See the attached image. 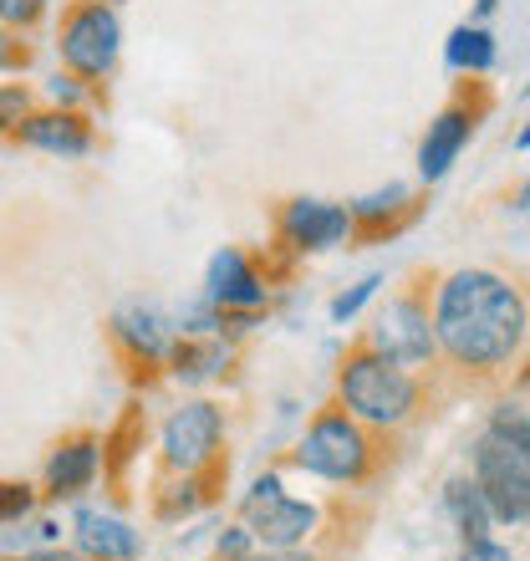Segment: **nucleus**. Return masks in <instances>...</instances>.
Returning a JSON list of instances; mask_svg holds the SVG:
<instances>
[{"instance_id": "f257e3e1", "label": "nucleus", "mask_w": 530, "mask_h": 561, "mask_svg": "<svg viewBox=\"0 0 530 561\" xmlns=\"http://www.w3.org/2000/svg\"><path fill=\"white\" fill-rule=\"evenodd\" d=\"M434 337L464 373H500L526 347L530 307L510 276L489 266H459L434 286Z\"/></svg>"}, {"instance_id": "f03ea898", "label": "nucleus", "mask_w": 530, "mask_h": 561, "mask_svg": "<svg viewBox=\"0 0 530 561\" xmlns=\"http://www.w3.org/2000/svg\"><path fill=\"white\" fill-rule=\"evenodd\" d=\"M337 409H347L372 434H398L424 409V383H418V373L398 368L372 347H357L337 368Z\"/></svg>"}, {"instance_id": "7ed1b4c3", "label": "nucleus", "mask_w": 530, "mask_h": 561, "mask_svg": "<svg viewBox=\"0 0 530 561\" xmlns=\"http://www.w3.org/2000/svg\"><path fill=\"white\" fill-rule=\"evenodd\" d=\"M291 470L326 480V485H368L378 470V439L372 428H362L347 409H322L311 414L307 428L291 444Z\"/></svg>"}, {"instance_id": "20e7f679", "label": "nucleus", "mask_w": 530, "mask_h": 561, "mask_svg": "<svg viewBox=\"0 0 530 561\" xmlns=\"http://www.w3.org/2000/svg\"><path fill=\"white\" fill-rule=\"evenodd\" d=\"M159 465L163 474H215L230 444V414L209 393H184L159 419Z\"/></svg>"}, {"instance_id": "39448f33", "label": "nucleus", "mask_w": 530, "mask_h": 561, "mask_svg": "<svg viewBox=\"0 0 530 561\" xmlns=\"http://www.w3.org/2000/svg\"><path fill=\"white\" fill-rule=\"evenodd\" d=\"M57 67L103 88L123 61V15L107 0H72L57 21Z\"/></svg>"}, {"instance_id": "423d86ee", "label": "nucleus", "mask_w": 530, "mask_h": 561, "mask_svg": "<svg viewBox=\"0 0 530 561\" xmlns=\"http://www.w3.org/2000/svg\"><path fill=\"white\" fill-rule=\"evenodd\" d=\"M235 520L251 526L261 547H311V536L322 531V505L301 501L286 490V470H261L251 474V485L240 490Z\"/></svg>"}, {"instance_id": "0eeeda50", "label": "nucleus", "mask_w": 530, "mask_h": 561, "mask_svg": "<svg viewBox=\"0 0 530 561\" xmlns=\"http://www.w3.org/2000/svg\"><path fill=\"white\" fill-rule=\"evenodd\" d=\"M470 474L485 490L495 526H530V449L500 434H480L470 449Z\"/></svg>"}, {"instance_id": "6e6552de", "label": "nucleus", "mask_w": 530, "mask_h": 561, "mask_svg": "<svg viewBox=\"0 0 530 561\" xmlns=\"http://www.w3.org/2000/svg\"><path fill=\"white\" fill-rule=\"evenodd\" d=\"M378 357L398 363V368H434V357H439V337H434V317H428V301L424 296H388L378 317L368 327V342Z\"/></svg>"}, {"instance_id": "1a4fd4ad", "label": "nucleus", "mask_w": 530, "mask_h": 561, "mask_svg": "<svg viewBox=\"0 0 530 561\" xmlns=\"http://www.w3.org/2000/svg\"><path fill=\"white\" fill-rule=\"evenodd\" d=\"M357 225L347 205L322 199V194H296L276 215V240L286 255H332L342 245H353Z\"/></svg>"}, {"instance_id": "9d476101", "label": "nucleus", "mask_w": 530, "mask_h": 561, "mask_svg": "<svg viewBox=\"0 0 530 561\" xmlns=\"http://www.w3.org/2000/svg\"><path fill=\"white\" fill-rule=\"evenodd\" d=\"M67 547L88 561H143L148 536L118 505H103L88 495V501L67 505Z\"/></svg>"}, {"instance_id": "9b49d317", "label": "nucleus", "mask_w": 530, "mask_h": 561, "mask_svg": "<svg viewBox=\"0 0 530 561\" xmlns=\"http://www.w3.org/2000/svg\"><path fill=\"white\" fill-rule=\"evenodd\" d=\"M107 337H113V347L128 357L132 368H143V373L163 368L169 347L178 342L174 311L163 307L159 296H123L118 307H113V317H107Z\"/></svg>"}, {"instance_id": "f8f14e48", "label": "nucleus", "mask_w": 530, "mask_h": 561, "mask_svg": "<svg viewBox=\"0 0 530 561\" xmlns=\"http://www.w3.org/2000/svg\"><path fill=\"white\" fill-rule=\"evenodd\" d=\"M107 474V439L97 434H72V439H61L42 465V501L51 505H77L88 501L97 480Z\"/></svg>"}, {"instance_id": "ddd939ff", "label": "nucleus", "mask_w": 530, "mask_h": 561, "mask_svg": "<svg viewBox=\"0 0 530 561\" xmlns=\"http://www.w3.org/2000/svg\"><path fill=\"white\" fill-rule=\"evenodd\" d=\"M199 291L220 311H270V280H265L261 261L251 251H240V245H220L209 255Z\"/></svg>"}, {"instance_id": "4468645a", "label": "nucleus", "mask_w": 530, "mask_h": 561, "mask_svg": "<svg viewBox=\"0 0 530 561\" xmlns=\"http://www.w3.org/2000/svg\"><path fill=\"white\" fill-rule=\"evenodd\" d=\"M15 144L42 153V159H61V163H82L97 153V128L92 113H67V107H31V118L15 128Z\"/></svg>"}, {"instance_id": "2eb2a0df", "label": "nucleus", "mask_w": 530, "mask_h": 561, "mask_svg": "<svg viewBox=\"0 0 530 561\" xmlns=\"http://www.w3.org/2000/svg\"><path fill=\"white\" fill-rule=\"evenodd\" d=\"M235 357H240V342L230 337H178L169 347V357H163V378L174 388H184V393H205L220 378H230Z\"/></svg>"}, {"instance_id": "dca6fc26", "label": "nucleus", "mask_w": 530, "mask_h": 561, "mask_svg": "<svg viewBox=\"0 0 530 561\" xmlns=\"http://www.w3.org/2000/svg\"><path fill=\"white\" fill-rule=\"evenodd\" d=\"M474 128H480V107H474L470 98H459V103L443 107L439 118L428 123L424 144H418V179H424V184L449 179V169L459 163V153L470 148Z\"/></svg>"}, {"instance_id": "f3484780", "label": "nucleus", "mask_w": 530, "mask_h": 561, "mask_svg": "<svg viewBox=\"0 0 530 561\" xmlns=\"http://www.w3.org/2000/svg\"><path fill=\"white\" fill-rule=\"evenodd\" d=\"M443 516H449V526H454L459 547H470V541H489L495 536V511H489L485 490L474 485L470 470H459L443 480Z\"/></svg>"}, {"instance_id": "a211bd4d", "label": "nucleus", "mask_w": 530, "mask_h": 561, "mask_svg": "<svg viewBox=\"0 0 530 561\" xmlns=\"http://www.w3.org/2000/svg\"><path fill=\"white\" fill-rule=\"evenodd\" d=\"M215 474H163V485L153 490V516L163 526H184V520H199L215 501V490H209Z\"/></svg>"}, {"instance_id": "6ab92c4d", "label": "nucleus", "mask_w": 530, "mask_h": 561, "mask_svg": "<svg viewBox=\"0 0 530 561\" xmlns=\"http://www.w3.org/2000/svg\"><path fill=\"white\" fill-rule=\"evenodd\" d=\"M347 215H353L357 230H393L398 220H408L413 215V184H403V179H388V184H378V190L357 194V199H347Z\"/></svg>"}, {"instance_id": "aec40b11", "label": "nucleus", "mask_w": 530, "mask_h": 561, "mask_svg": "<svg viewBox=\"0 0 530 561\" xmlns=\"http://www.w3.org/2000/svg\"><path fill=\"white\" fill-rule=\"evenodd\" d=\"M443 61H449V72L489 77L495 72V61H500V46H495V36H489L485 21H464V26L449 31V42H443Z\"/></svg>"}, {"instance_id": "412c9836", "label": "nucleus", "mask_w": 530, "mask_h": 561, "mask_svg": "<svg viewBox=\"0 0 530 561\" xmlns=\"http://www.w3.org/2000/svg\"><path fill=\"white\" fill-rule=\"evenodd\" d=\"M36 103H42V107H67V113H92V103H97V88H92V82H82L77 72H67V67H57V72L42 77Z\"/></svg>"}, {"instance_id": "4be33fe9", "label": "nucleus", "mask_w": 530, "mask_h": 561, "mask_svg": "<svg viewBox=\"0 0 530 561\" xmlns=\"http://www.w3.org/2000/svg\"><path fill=\"white\" fill-rule=\"evenodd\" d=\"M174 332L178 337H224V311L209 301L205 291L184 296V301H174Z\"/></svg>"}, {"instance_id": "5701e85b", "label": "nucleus", "mask_w": 530, "mask_h": 561, "mask_svg": "<svg viewBox=\"0 0 530 561\" xmlns=\"http://www.w3.org/2000/svg\"><path fill=\"white\" fill-rule=\"evenodd\" d=\"M383 271H368V276H357L353 286H347V291H337L332 296V301H326V322L332 327H347V322H357V317H362V311H368V301L378 291H383Z\"/></svg>"}, {"instance_id": "b1692460", "label": "nucleus", "mask_w": 530, "mask_h": 561, "mask_svg": "<svg viewBox=\"0 0 530 561\" xmlns=\"http://www.w3.org/2000/svg\"><path fill=\"white\" fill-rule=\"evenodd\" d=\"M255 547H261V541L251 536L245 520H224V526L209 531V561H245Z\"/></svg>"}, {"instance_id": "393cba45", "label": "nucleus", "mask_w": 530, "mask_h": 561, "mask_svg": "<svg viewBox=\"0 0 530 561\" xmlns=\"http://www.w3.org/2000/svg\"><path fill=\"white\" fill-rule=\"evenodd\" d=\"M36 511H42V490L26 480H0V526H21Z\"/></svg>"}, {"instance_id": "a878e982", "label": "nucleus", "mask_w": 530, "mask_h": 561, "mask_svg": "<svg viewBox=\"0 0 530 561\" xmlns=\"http://www.w3.org/2000/svg\"><path fill=\"white\" fill-rule=\"evenodd\" d=\"M31 107H36V88L0 82V138H15V128L31 118Z\"/></svg>"}, {"instance_id": "bb28decb", "label": "nucleus", "mask_w": 530, "mask_h": 561, "mask_svg": "<svg viewBox=\"0 0 530 561\" xmlns=\"http://www.w3.org/2000/svg\"><path fill=\"white\" fill-rule=\"evenodd\" d=\"M51 11H57V0H0V26H11L26 36V31H36Z\"/></svg>"}, {"instance_id": "cd10ccee", "label": "nucleus", "mask_w": 530, "mask_h": 561, "mask_svg": "<svg viewBox=\"0 0 530 561\" xmlns=\"http://www.w3.org/2000/svg\"><path fill=\"white\" fill-rule=\"evenodd\" d=\"M31 67V46L21 42V31L0 26V82H11V77H21Z\"/></svg>"}, {"instance_id": "c85d7f7f", "label": "nucleus", "mask_w": 530, "mask_h": 561, "mask_svg": "<svg viewBox=\"0 0 530 561\" xmlns=\"http://www.w3.org/2000/svg\"><path fill=\"white\" fill-rule=\"evenodd\" d=\"M454 561H520L510 547H500L495 536L489 541H470V547H459V557Z\"/></svg>"}, {"instance_id": "c756f323", "label": "nucleus", "mask_w": 530, "mask_h": 561, "mask_svg": "<svg viewBox=\"0 0 530 561\" xmlns=\"http://www.w3.org/2000/svg\"><path fill=\"white\" fill-rule=\"evenodd\" d=\"M245 561H322L311 547H255Z\"/></svg>"}, {"instance_id": "7c9ffc66", "label": "nucleus", "mask_w": 530, "mask_h": 561, "mask_svg": "<svg viewBox=\"0 0 530 561\" xmlns=\"http://www.w3.org/2000/svg\"><path fill=\"white\" fill-rule=\"evenodd\" d=\"M21 561H88V557H77L67 541H57V547H42V551H31V557H21Z\"/></svg>"}, {"instance_id": "2f4dec72", "label": "nucleus", "mask_w": 530, "mask_h": 561, "mask_svg": "<svg viewBox=\"0 0 530 561\" xmlns=\"http://www.w3.org/2000/svg\"><path fill=\"white\" fill-rule=\"evenodd\" d=\"M500 5H505V0H474V15L485 21V15H495V11H500Z\"/></svg>"}, {"instance_id": "473e14b6", "label": "nucleus", "mask_w": 530, "mask_h": 561, "mask_svg": "<svg viewBox=\"0 0 530 561\" xmlns=\"http://www.w3.org/2000/svg\"><path fill=\"white\" fill-rule=\"evenodd\" d=\"M516 209H520V215H530V184H526V190L516 194Z\"/></svg>"}, {"instance_id": "72a5a7b5", "label": "nucleus", "mask_w": 530, "mask_h": 561, "mask_svg": "<svg viewBox=\"0 0 530 561\" xmlns=\"http://www.w3.org/2000/svg\"><path fill=\"white\" fill-rule=\"evenodd\" d=\"M516 148H520V153H530V123H526V128H520V134H516Z\"/></svg>"}, {"instance_id": "f704fd0d", "label": "nucleus", "mask_w": 530, "mask_h": 561, "mask_svg": "<svg viewBox=\"0 0 530 561\" xmlns=\"http://www.w3.org/2000/svg\"><path fill=\"white\" fill-rule=\"evenodd\" d=\"M107 5H118V0H107Z\"/></svg>"}, {"instance_id": "c9c22d12", "label": "nucleus", "mask_w": 530, "mask_h": 561, "mask_svg": "<svg viewBox=\"0 0 530 561\" xmlns=\"http://www.w3.org/2000/svg\"><path fill=\"white\" fill-rule=\"evenodd\" d=\"M526 307H530V301H526Z\"/></svg>"}]
</instances>
